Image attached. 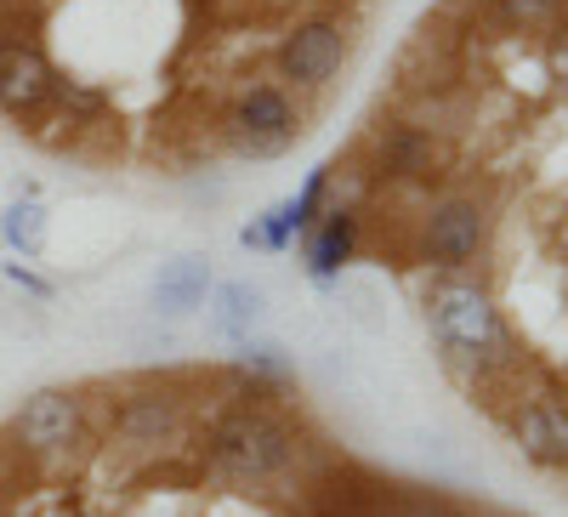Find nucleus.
<instances>
[{
  "label": "nucleus",
  "mask_w": 568,
  "mask_h": 517,
  "mask_svg": "<svg viewBox=\"0 0 568 517\" xmlns=\"http://www.w3.org/2000/svg\"><path fill=\"white\" fill-rule=\"evenodd\" d=\"M262 313H267V296H262V285H251V278H222V285H211V331H216V342H227V347L251 342Z\"/></svg>",
  "instance_id": "6"
},
{
  "label": "nucleus",
  "mask_w": 568,
  "mask_h": 517,
  "mask_svg": "<svg viewBox=\"0 0 568 517\" xmlns=\"http://www.w3.org/2000/svg\"><path fill=\"white\" fill-rule=\"evenodd\" d=\"M7 438L29 460L74 449L85 438V387H40V393H29L12 415Z\"/></svg>",
  "instance_id": "4"
},
{
  "label": "nucleus",
  "mask_w": 568,
  "mask_h": 517,
  "mask_svg": "<svg viewBox=\"0 0 568 517\" xmlns=\"http://www.w3.org/2000/svg\"><path fill=\"white\" fill-rule=\"evenodd\" d=\"M353 40H358V18H347V12H313V18H296L291 29L273 40L267 74H273L284 91H296V98L313 109L324 91L336 85V74L347 69Z\"/></svg>",
  "instance_id": "2"
},
{
  "label": "nucleus",
  "mask_w": 568,
  "mask_h": 517,
  "mask_svg": "<svg viewBox=\"0 0 568 517\" xmlns=\"http://www.w3.org/2000/svg\"><path fill=\"white\" fill-rule=\"evenodd\" d=\"M307 120H313V109L296 91H284L278 80H245L222 98L216 149L233 160H278L307 136Z\"/></svg>",
  "instance_id": "1"
},
{
  "label": "nucleus",
  "mask_w": 568,
  "mask_h": 517,
  "mask_svg": "<svg viewBox=\"0 0 568 517\" xmlns=\"http://www.w3.org/2000/svg\"><path fill=\"white\" fill-rule=\"evenodd\" d=\"M347 262H358V216L342 205H324V216L302 233V267L313 285H336Z\"/></svg>",
  "instance_id": "5"
},
{
  "label": "nucleus",
  "mask_w": 568,
  "mask_h": 517,
  "mask_svg": "<svg viewBox=\"0 0 568 517\" xmlns=\"http://www.w3.org/2000/svg\"><path fill=\"white\" fill-rule=\"evenodd\" d=\"M240 364L251 369V375H262V382H296V358L284 353L278 342H240Z\"/></svg>",
  "instance_id": "9"
},
{
  "label": "nucleus",
  "mask_w": 568,
  "mask_h": 517,
  "mask_svg": "<svg viewBox=\"0 0 568 517\" xmlns=\"http://www.w3.org/2000/svg\"><path fill=\"white\" fill-rule=\"evenodd\" d=\"M0 7H7V0H0Z\"/></svg>",
  "instance_id": "12"
},
{
  "label": "nucleus",
  "mask_w": 568,
  "mask_h": 517,
  "mask_svg": "<svg viewBox=\"0 0 568 517\" xmlns=\"http://www.w3.org/2000/svg\"><path fill=\"white\" fill-rule=\"evenodd\" d=\"M0 240H7L18 256H40L45 251V211H40L34 187H23V194L0 211Z\"/></svg>",
  "instance_id": "8"
},
{
  "label": "nucleus",
  "mask_w": 568,
  "mask_h": 517,
  "mask_svg": "<svg viewBox=\"0 0 568 517\" xmlns=\"http://www.w3.org/2000/svg\"><path fill=\"white\" fill-rule=\"evenodd\" d=\"M7 278H12L18 291H29V296H52V278H40L29 262H7Z\"/></svg>",
  "instance_id": "11"
},
{
  "label": "nucleus",
  "mask_w": 568,
  "mask_h": 517,
  "mask_svg": "<svg viewBox=\"0 0 568 517\" xmlns=\"http://www.w3.org/2000/svg\"><path fill=\"white\" fill-rule=\"evenodd\" d=\"M52 85H58V63L40 45V34L0 29V114L18 120V131L34 125L52 103Z\"/></svg>",
  "instance_id": "3"
},
{
  "label": "nucleus",
  "mask_w": 568,
  "mask_h": 517,
  "mask_svg": "<svg viewBox=\"0 0 568 517\" xmlns=\"http://www.w3.org/2000/svg\"><path fill=\"white\" fill-rule=\"evenodd\" d=\"M211 285H216V278H211V262L205 256H176V262H165L154 273V307L165 318H187L194 307H205Z\"/></svg>",
  "instance_id": "7"
},
{
  "label": "nucleus",
  "mask_w": 568,
  "mask_h": 517,
  "mask_svg": "<svg viewBox=\"0 0 568 517\" xmlns=\"http://www.w3.org/2000/svg\"><path fill=\"white\" fill-rule=\"evenodd\" d=\"M284 211H291V227H296V240H302V233L324 216V165L302 182V194H296V200H284Z\"/></svg>",
  "instance_id": "10"
}]
</instances>
